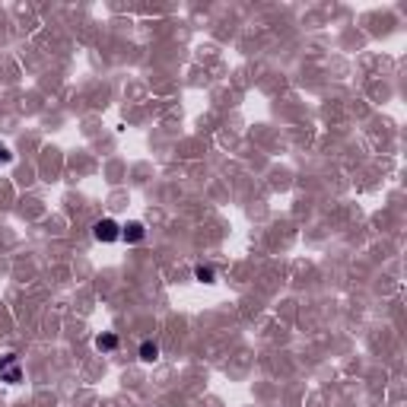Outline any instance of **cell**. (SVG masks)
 I'll list each match as a JSON object with an SVG mask.
<instances>
[{"instance_id": "7", "label": "cell", "mask_w": 407, "mask_h": 407, "mask_svg": "<svg viewBox=\"0 0 407 407\" xmlns=\"http://www.w3.org/2000/svg\"><path fill=\"white\" fill-rule=\"evenodd\" d=\"M10 162H13V153H10V150L0 143V166H10Z\"/></svg>"}, {"instance_id": "1", "label": "cell", "mask_w": 407, "mask_h": 407, "mask_svg": "<svg viewBox=\"0 0 407 407\" xmlns=\"http://www.w3.org/2000/svg\"><path fill=\"white\" fill-rule=\"evenodd\" d=\"M0 382H7V385L22 382V363H20V356H16V354L0 356Z\"/></svg>"}, {"instance_id": "2", "label": "cell", "mask_w": 407, "mask_h": 407, "mask_svg": "<svg viewBox=\"0 0 407 407\" xmlns=\"http://www.w3.org/2000/svg\"><path fill=\"white\" fill-rule=\"evenodd\" d=\"M93 239L96 242H118L121 239V223H115L112 217H102V220L93 223Z\"/></svg>"}, {"instance_id": "3", "label": "cell", "mask_w": 407, "mask_h": 407, "mask_svg": "<svg viewBox=\"0 0 407 407\" xmlns=\"http://www.w3.org/2000/svg\"><path fill=\"white\" fill-rule=\"evenodd\" d=\"M121 239H124L127 245H137V242L147 239V226H143V223H137V220L124 223V226H121Z\"/></svg>"}, {"instance_id": "5", "label": "cell", "mask_w": 407, "mask_h": 407, "mask_svg": "<svg viewBox=\"0 0 407 407\" xmlns=\"http://www.w3.org/2000/svg\"><path fill=\"white\" fill-rule=\"evenodd\" d=\"M141 360L143 363H156V360H160V344H156V341H143L141 344Z\"/></svg>"}, {"instance_id": "6", "label": "cell", "mask_w": 407, "mask_h": 407, "mask_svg": "<svg viewBox=\"0 0 407 407\" xmlns=\"http://www.w3.org/2000/svg\"><path fill=\"white\" fill-rule=\"evenodd\" d=\"M194 277H198L200 283H217V271L210 264H198L194 267Z\"/></svg>"}, {"instance_id": "4", "label": "cell", "mask_w": 407, "mask_h": 407, "mask_svg": "<svg viewBox=\"0 0 407 407\" xmlns=\"http://www.w3.org/2000/svg\"><path fill=\"white\" fill-rule=\"evenodd\" d=\"M96 350H102V354H112V350H118V334L115 331H105L96 337Z\"/></svg>"}]
</instances>
